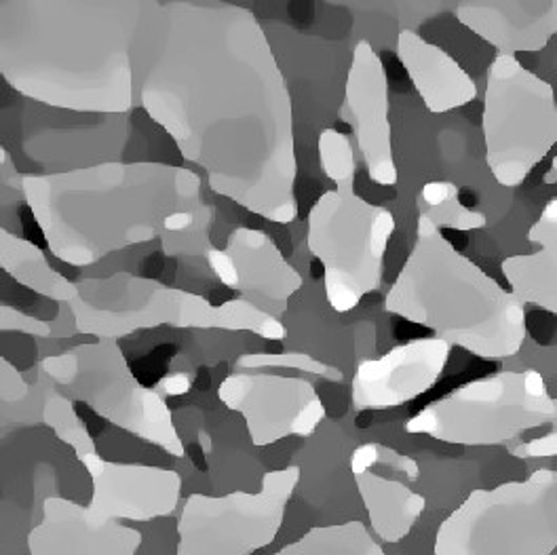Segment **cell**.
Here are the masks:
<instances>
[{"label":"cell","mask_w":557,"mask_h":555,"mask_svg":"<svg viewBox=\"0 0 557 555\" xmlns=\"http://www.w3.org/2000/svg\"><path fill=\"white\" fill-rule=\"evenodd\" d=\"M134 83L138 106L215 195L275 224L298 218L292 96L253 11L144 0Z\"/></svg>","instance_id":"1"},{"label":"cell","mask_w":557,"mask_h":555,"mask_svg":"<svg viewBox=\"0 0 557 555\" xmlns=\"http://www.w3.org/2000/svg\"><path fill=\"white\" fill-rule=\"evenodd\" d=\"M144 0H2L0 74L20 96L76 114L125 116L136 102Z\"/></svg>","instance_id":"2"},{"label":"cell","mask_w":557,"mask_h":555,"mask_svg":"<svg viewBox=\"0 0 557 555\" xmlns=\"http://www.w3.org/2000/svg\"><path fill=\"white\" fill-rule=\"evenodd\" d=\"M22 193L49 251L76 269L157 237H182L209 222L201 175L157 161H106L24 175Z\"/></svg>","instance_id":"3"},{"label":"cell","mask_w":557,"mask_h":555,"mask_svg":"<svg viewBox=\"0 0 557 555\" xmlns=\"http://www.w3.org/2000/svg\"><path fill=\"white\" fill-rule=\"evenodd\" d=\"M384 311L484 359L518 355L528 336L522 300L462 256L426 215H418L417 244Z\"/></svg>","instance_id":"4"},{"label":"cell","mask_w":557,"mask_h":555,"mask_svg":"<svg viewBox=\"0 0 557 555\" xmlns=\"http://www.w3.org/2000/svg\"><path fill=\"white\" fill-rule=\"evenodd\" d=\"M406 431L454 446H507L513 454L557 433V397L536 370L496 372L429 404L406 422Z\"/></svg>","instance_id":"5"},{"label":"cell","mask_w":557,"mask_h":555,"mask_svg":"<svg viewBox=\"0 0 557 555\" xmlns=\"http://www.w3.org/2000/svg\"><path fill=\"white\" fill-rule=\"evenodd\" d=\"M557 550V469L473 490L437 528L435 555H552Z\"/></svg>","instance_id":"6"},{"label":"cell","mask_w":557,"mask_h":555,"mask_svg":"<svg viewBox=\"0 0 557 555\" xmlns=\"http://www.w3.org/2000/svg\"><path fill=\"white\" fill-rule=\"evenodd\" d=\"M395 233V215L355 193V180L325 190L309 211L307 244L323 269L325 300L350 312L383 283L384 254Z\"/></svg>","instance_id":"7"},{"label":"cell","mask_w":557,"mask_h":555,"mask_svg":"<svg viewBox=\"0 0 557 555\" xmlns=\"http://www.w3.org/2000/svg\"><path fill=\"white\" fill-rule=\"evenodd\" d=\"M42 370L98 417L175 458L184 456L165 397L136 379L116 341L85 343L51 355L42 361Z\"/></svg>","instance_id":"8"},{"label":"cell","mask_w":557,"mask_h":555,"mask_svg":"<svg viewBox=\"0 0 557 555\" xmlns=\"http://www.w3.org/2000/svg\"><path fill=\"white\" fill-rule=\"evenodd\" d=\"M490 174L516 188L557 144L554 87L513 55H496L487 69L482 112Z\"/></svg>","instance_id":"9"},{"label":"cell","mask_w":557,"mask_h":555,"mask_svg":"<svg viewBox=\"0 0 557 555\" xmlns=\"http://www.w3.org/2000/svg\"><path fill=\"white\" fill-rule=\"evenodd\" d=\"M300 467L264 473L258 492L190 494L177 520L175 555H251L277 539Z\"/></svg>","instance_id":"10"},{"label":"cell","mask_w":557,"mask_h":555,"mask_svg":"<svg viewBox=\"0 0 557 555\" xmlns=\"http://www.w3.org/2000/svg\"><path fill=\"white\" fill-rule=\"evenodd\" d=\"M69 307L76 332L98 341H119L161 325L209 330L215 319L208 298L127 273L76 281Z\"/></svg>","instance_id":"11"},{"label":"cell","mask_w":557,"mask_h":555,"mask_svg":"<svg viewBox=\"0 0 557 555\" xmlns=\"http://www.w3.org/2000/svg\"><path fill=\"white\" fill-rule=\"evenodd\" d=\"M220 402L239 412L249 440L258 448L287 437H311L325 406L313 384L277 374H231L218 386Z\"/></svg>","instance_id":"12"},{"label":"cell","mask_w":557,"mask_h":555,"mask_svg":"<svg viewBox=\"0 0 557 555\" xmlns=\"http://www.w3.org/2000/svg\"><path fill=\"white\" fill-rule=\"evenodd\" d=\"M209 269L231 289L244 294L262 311L278 317L302 287L300 273L283 258L277 244L262 231L237 226L224 249L208 247Z\"/></svg>","instance_id":"13"},{"label":"cell","mask_w":557,"mask_h":555,"mask_svg":"<svg viewBox=\"0 0 557 555\" xmlns=\"http://www.w3.org/2000/svg\"><path fill=\"white\" fill-rule=\"evenodd\" d=\"M343 110L370 180L381 186L397 184L393 130L388 121V78L383 60L368 40H359L352 49Z\"/></svg>","instance_id":"14"},{"label":"cell","mask_w":557,"mask_h":555,"mask_svg":"<svg viewBox=\"0 0 557 555\" xmlns=\"http://www.w3.org/2000/svg\"><path fill=\"white\" fill-rule=\"evenodd\" d=\"M450 350L446 341L431 336L361 361L350 384L355 410H388L414 402L442 379Z\"/></svg>","instance_id":"15"},{"label":"cell","mask_w":557,"mask_h":555,"mask_svg":"<svg viewBox=\"0 0 557 555\" xmlns=\"http://www.w3.org/2000/svg\"><path fill=\"white\" fill-rule=\"evenodd\" d=\"M94 482V496L87 505L104 520L152 521L168 518L182 498V478L177 471L112 462L98 452L81 460Z\"/></svg>","instance_id":"16"},{"label":"cell","mask_w":557,"mask_h":555,"mask_svg":"<svg viewBox=\"0 0 557 555\" xmlns=\"http://www.w3.org/2000/svg\"><path fill=\"white\" fill-rule=\"evenodd\" d=\"M141 543L136 528L60 496L42 503V518L28 534L30 555H138Z\"/></svg>","instance_id":"17"},{"label":"cell","mask_w":557,"mask_h":555,"mask_svg":"<svg viewBox=\"0 0 557 555\" xmlns=\"http://www.w3.org/2000/svg\"><path fill=\"white\" fill-rule=\"evenodd\" d=\"M456 17L500 55L543 51L557 35V0H465Z\"/></svg>","instance_id":"18"},{"label":"cell","mask_w":557,"mask_h":555,"mask_svg":"<svg viewBox=\"0 0 557 555\" xmlns=\"http://www.w3.org/2000/svg\"><path fill=\"white\" fill-rule=\"evenodd\" d=\"M397 58L431 114H446L478 98V85L469 72L448 51L414 30L397 36Z\"/></svg>","instance_id":"19"},{"label":"cell","mask_w":557,"mask_h":555,"mask_svg":"<svg viewBox=\"0 0 557 555\" xmlns=\"http://www.w3.org/2000/svg\"><path fill=\"white\" fill-rule=\"evenodd\" d=\"M528 242L541 249L505 258L500 271L523 305L557 317V199H552L530 226Z\"/></svg>","instance_id":"20"},{"label":"cell","mask_w":557,"mask_h":555,"mask_svg":"<svg viewBox=\"0 0 557 555\" xmlns=\"http://www.w3.org/2000/svg\"><path fill=\"white\" fill-rule=\"evenodd\" d=\"M352 476L374 534L384 543L404 541L426 507L424 496L374 469L355 471Z\"/></svg>","instance_id":"21"},{"label":"cell","mask_w":557,"mask_h":555,"mask_svg":"<svg viewBox=\"0 0 557 555\" xmlns=\"http://www.w3.org/2000/svg\"><path fill=\"white\" fill-rule=\"evenodd\" d=\"M0 267L9 278L42 298L70 305L76 294V283L58 273L40 247L7 229H0Z\"/></svg>","instance_id":"22"},{"label":"cell","mask_w":557,"mask_h":555,"mask_svg":"<svg viewBox=\"0 0 557 555\" xmlns=\"http://www.w3.org/2000/svg\"><path fill=\"white\" fill-rule=\"evenodd\" d=\"M275 555H386L361 521L314 526Z\"/></svg>","instance_id":"23"},{"label":"cell","mask_w":557,"mask_h":555,"mask_svg":"<svg viewBox=\"0 0 557 555\" xmlns=\"http://www.w3.org/2000/svg\"><path fill=\"white\" fill-rule=\"evenodd\" d=\"M418 215H426L440 231H478L486 229L484 213L462 206L460 190L453 182H429L420 188L417 197Z\"/></svg>","instance_id":"24"},{"label":"cell","mask_w":557,"mask_h":555,"mask_svg":"<svg viewBox=\"0 0 557 555\" xmlns=\"http://www.w3.org/2000/svg\"><path fill=\"white\" fill-rule=\"evenodd\" d=\"M213 328L228 332H251L267 341H283L287 336V328L278 317L262 311L245 298H235L215 307Z\"/></svg>","instance_id":"25"},{"label":"cell","mask_w":557,"mask_h":555,"mask_svg":"<svg viewBox=\"0 0 557 555\" xmlns=\"http://www.w3.org/2000/svg\"><path fill=\"white\" fill-rule=\"evenodd\" d=\"M42 420L55 433V437L60 442H64L74 451L78 460L98 452L94 437L89 435L85 422L74 412L72 399L69 397H64V395L49 397L42 408Z\"/></svg>","instance_id":"26"},{"label":"cell","mask_w":557,"mask_h":555,"mask_svg":"<svg viewBox=\"0 0 557 555\" xmlns=\"http://www.w3.org/2000/svg\"><path fill=\"white\" fill-rule=\"evenodd\" d=\"M319 161L323 168V174L327 175L334 184L343 180H355L357 165H355V152L345 134L338 130H325L319 136Z\"/></svg>","instance_id":"27"},{"label":"cell","mask_w":557,"mask_h":555,"mask_svg":"<svg viewBox=\"0 0 557 555\" xmlns=\"http://www.w3.org/2000/svg\"><path fill=\"white\" fill-rule=\"evenodd\" d=\"M239 368H289V370H302V372H311V374H330L332 370L327 366H323L321 361L313 359L311 355L305 353H283V355H244L237 361Z\"/></svg>","instance_id":"28"},{"label":"cell","mask_w":557,"mask_h":555,"mask_svg":"<svg viewBox=\"0 0 557 555\" xmlns=\"http://www.w3.org/2000/svg\"><path fill=\"white\" fill-rule=\"evenodd\" d=\"M0 330L2 332H22V334H30L38 338H49L53 334L51 323L40 321L33 314H26V312L17 311L7 305L0 307Z\"/></svg>","instance_id":"29"},{"label":"cell","mask_w":557,"mask_h":555,"mask_svg":"<svg viewBox=\"0 0 557 555\" xmlns=\"http://www.w3.org/2000/svg\"><path fill=\"white\" fill-rule=\"evenodd\" d=\"M0 395L4 404L22 402L28 395V384L7 357H0Z\"/></svg>","instance_id":"30"},{"label":"cell","mask_w":557,"mask_h":555,"mask_svg":"<svg viewBox=\"0 0 557 555\" xmlns=\"http://www.w3.org/2000/svg\"><path fill=\"white\" fill-rule=\"evenodd\" d=\"M165 395H184L190 391V379L186 374H170L159 384V393Z\"/></svg>","instance_id":"31"},{"label":"cell","mask_w":557,"mask_h":555,"mask_svg":"<svg viewBox=\"0 0 557 555\" xmlns=\"http://www.w3.org/2000/svg\"><path fill=\"white\" fill-rule=\"evenodd\" d=\"M545 182H547V184L557 182V157L554 159V163H552V170H549V174H547V177H545Z\"/></svg>","instance_id":"32"}]
</instances>
